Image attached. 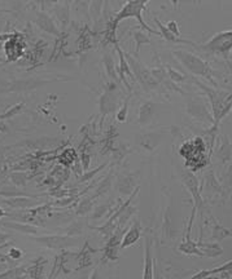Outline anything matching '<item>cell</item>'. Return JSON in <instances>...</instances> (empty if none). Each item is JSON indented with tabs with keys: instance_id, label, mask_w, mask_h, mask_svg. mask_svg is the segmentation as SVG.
Returning a JSON list of instances; mask_svg holds the SVG:
<instances>
[{
	"instance_id": "cell-1",
	"label": "cell",
	"mask_w": 232,
	"mask_h": 279,
	"mask_svg": "<svg viewBox=\"0 0 232 279\" xmlns=\"http://www.w3.org/2000/svg\"><path fill=\"white\" fill-rule=\"evenodd\" d=\"M146 7V1H135V0H132V1H127V3L121 8V11L118 12L116 14V17L109 22V32H108L107 35V40L112 42L113 44L117 43L116 40V30H117V26L119 25V22L126 20V18H136L138 22H139V25L142 26L144 31H148L150 34H154V35H160V32L153 30V28L150 27L148 24H145L143 20V11L145 9Z\"/></svg>"
},
{
	"instance_id": "cell-2",
	"label": "cell",
	"mask_w": 232,
	"mask_h": 279,
	"mask_svg": "<svg viewBox=\"0 0 232 279\" xmlns=\"http://www.w3.org/2000/svg\"><path fill=\"white\" fill-rule=\"evenodd\" d=\"M173 54L178 58V61H180V64L186 67L189 73H192L193 75H197V76H203L210 81L214 87H217V80L213 76V70L206 61H203L201 57L189 53L186 51H174Z\"/></svg>"
},
{
	"instance_id": "cell-3",
	"label": "cell",
	"mask_w": 232,
	"mask_h": 279,
	"mask_svg": "<svg viewBox=\"0 0 232 279\" xmlns=\"http://www.w3.org/2000/svg\"><path fill=\"white\" fill-rule=\"evenodd\" d=\"M191 46H193L197 50L205 51L207 53L223 57L225 60L229 61V56L232 51V30L218 32L217 35H214L211 39H209L203 44H200V46H196L195 43L191 42Z\"/></svg>"
},
{
	"instance_id": "cell-4",
	"label": "cell",
	"mask_w": 232,
	"mask_h": 279,
	"mask_svg": "<svg viewBox=\"0 0 232 279\" xmlns=\"http://www.w3.org/2000/svg\"><path fill=\"white\" fill-rule=\"evenodd\" d=\"M127 64H129L130 69H131L132 74L135 76V79L139 81L140 84L143 85L145 91H152V89L157 88V85L160 84L156 79L150 74V69L145 67L143 62L136 58L135 56H132L130 53H125Z\"/></svg>"
},
{
	"instance_id": "cell-5",
	"label": "cell",
	"mask_w": 232,
	"mask_h": 279,
	"mask_svg": "<svg viewBox=\"0 0 232 279\" xmlns=\"http://www.w3.org/2000/svg\"><path fill=\"white\" fill-rule=\"evenodd\" d=\"M195 84H197L203 89V92L206 93L207 97L210 99V102H211V109H213V115H214V124H213V127L218 128V124H219V115H221V111L225 106V102L227 97H229L231 93L229 92H225V91H221V89H217V88H210V87H206V85H203V83H200L199 80L195 79Z\"/></svg>"
},
{
	"instance_id": "cell-6",
	"label": "cell",
	"mask_w": 232,
	"mask_h": 279,
	"mask_svg": "<svg viewBox=\"0 0 232 279\" xmlns=\"http://www.w3.org/2000/svg\"><path fill=\"white\" fill-rule=\"evenodd\" d=\"M32 240L36 243L43 244L44 247L58 250V251L74 247L78 243V240L74 237H69V235H44V237H34Z\"/></svg>"
},
{
	"instance_id": "cell-7",
	"label": "cell",
	"mask_w": 232,
	"mask_h": 279,
	"mask_svg": "<svg viewBox=\"0 0 232 279\" xmlns=\"http://www.w3.org/2000/svg\"><path fill=\"white\" fill-rule=\"evenodd\" d=\"M182 180L183 184L186 185L187 189H188V190L191 191V194H192L193 207L196 209L203 208V202L200 195V184H199L197 177L195 176L193 172H191V171H186V172L182 173Z\"/></svg>"
},
{
	"instance_id": "cell-8",
	"label": "cell",
	"mask_w": 232,
	"mask_h": 279,
	"mask_svg": "<svg viewBox=\"0 0 232 279\" xmlns=\"http://www.w3.org/2000/svg\"><path fill=\"white\" fill-rule=\"evenodd\" d=\"M187 111H188L191 117L196 118V119L201 120V122H207V123L214 124V118L210 115L209 109L199 99L189 100L188 105H187Z\"/></svg>"
},
{
	"instance_id": "cell-9",
	"label": "cell",
	"mask_w": 232,
	"mask_h": 279,
	"mask_svg": "<svg viewBox=\"0 0 232 279\" xmlns=\"http://www.w3.org/2000/svg\"><path fill=\"white\" fill-rule=\"evenodd\" d=\"M116 50H117L118 57H119V65L117 67V73H118V79L123 83V84L127 87L130 92H131V84H130L129 78H131L132 80H135V76L132 74L131 69H130L129 64H127V60L125 57V52L121 50V47L118 46V43H115Z\"/></svg>"
},
{
	"instance_id": "cell-10",
	"label": "cell",
	"mask_w": 232,
	"mask_h": 279,
	"mask_svg": "<svg viewBox=\"0 0 232 279\" xmlns=\"http://www.w3.org/2000/svg\"><path fill=\"white\" fill-rule=\"evenodd\" d=\"M113 89H115V85L109 87L100 96V100H99V107H100V114L103 118L108 114L115 113L116 107H117V99L113 93Z\"/></svg>"
},
{
	"instance_id": "cell-11",
	"label": "cell",
	"mask_w": 232,
	"mask_h": 279,
	"mask_svg": "<svg viewBox=\"0 0 232 279\" xmlns=\"http://www.w3.org/2000/svg\"><path fill=\"white\" fill-rule=\"evenodd\" d=\"M21 34H12L11 40H8L4 46V51H5V54L8 56V61L17 60L18 57L22 54V51H24V42H22V38L20 39Z\"/></svg>"
},
{
	"instance_id": "cell-12",
	"label": "cell",
	"mask_w": 232,
	"mask_h": 279,
	"mask_svg": "<svg viewBox=\"0 0 232 279\" xmlns=\"http://www.w3.org/2000/svg\"><path fill=\"white\" fill-rule=\"evenodd\" d=\"M143 279H154V262L152 256V242L149 238H145V246H144Z\"/></svg>"
},
{
	"instance_id": "cell-13",
	"label": "cell",
	"mask_w": 232,
	"mask_h": 279,
	"mask_svg": "<svg viewBox=\"0 0 232 279\" xmlns=\"http://www.w3.org/2000/svg\"><path fill=\"white\" fill-rule=\"evenodd\" d=\"M156 111H157V103L152 102V101L142 102V105L139 106V111H138V122L140 126H146L149 123Z\"/></svg>"
},
{
	"instance_id": "cell-14",
	"label": "cell",
	"mask_w": 232,
	"mask_h": 279,
	"mask_svg": "<svg viewBox=\"0 0 232 279\" xmlns=\"http://www.w3.org/2000/svg\"><path fill=\"white\" fill-rule=\"evenodd\" d=\"M140 234H142V225H140V221H135L132 224V226L130 228L122 237L121 240V250H125L127 247H131L132 244H135L140 238Z\"/></svg>"
},
{
	"instance_id": "cell-15",
	"label": "cell",
	"mask_w": 232,
	"mask_h": 279,
	"mask_svg": "<svg viewBox=\"0 0 232 279\" xmlns=\"http://www.w3.org/2000/svg\"><path fill=\"white\" fill-rule=\"evenodd\" d=\"M36 25L39 26L42 30L46 32H50L52 35H56L58 38H61V32L58 28V26L55 25L54 20L44 12H38L36 14Z\"/></svg>"
},
{
	"instance_id": "cell-16",
	"label": "cell",
	"mask_w": 232,
	"mask_h": 279,
	"mask_svg": "<svg viewBox=\"0 0 232 279\" xmlns=\"http://www.w3.org/2000/svg\"><path fill=\"white\" fill-rule=\"evenodd\" d=\"M197 246L200 248L201 254H203V257L215 258L219 257L221 254H223V248L221 244H218L217 242L213 243H203V242H197Z\"/></svg>"
},
{
	"instance_id": "cell-17",
	"label": "cell",
	"mask_w": 232,
	"mask_h": 279,
	"mask_svg": "<svg viewBox=\"0 0 232 279\" xmlns=\"http://www.w3.org/2000/svg\"><path fill=\"white\" fill-rule=\"evenodd\" d=\"M232 237V230L227 229L223 225L218 223L217 220L213 217V226H211V240L214 242H222L226 238Z\"/></svg>"
},
{
	"instance_id": "cell-18",
	"label": "cell",
	"mask_w": 232,
	"mask_h": 279,
	"mask_svg": "<svg viewBox=\"0 0 232 279\" xmlns=\"http://www.w3.org/2000/svg\"><path fill=\"white\" fill-rule=\"evenodd\" d=\"M154 22H156V25L158 26V28H160V36H162L166 42H170V43H184V44H191V42L189 40H184V39H180V38H176V36L174 35V34H172L170 32V30H169L168 27H166V25H164L162 22L158 20L157 17H153Z\"/></svg>"
},
{
	"instance_id": "cell-19",
	"label": "cell",
	"mask_w": 232,
	"mask_h": 279,
	"mask_svg": "<svg viewBox=\"0 0 232 279\" xmlns=\"http://www.w3.org/2000/svg\"><path fill=\"white\" fill-rule=\"evenodd\" d=\"M4 204L9 205L11 208L15 209H26L30 208L31 205H35V202L29 198H21V197H16V198H8L1 201Z\"/></svg>"
},
{
	"instance_id": "cell-20",
	"label": "cell",
	"mask_w": 232,
	"mask_h": 279,
	"mask_svg": "<svg viewBox=\"0 0 232 279\" xmlns=\"http://www.w3.org/2000/svg\"><path fill=\"white\" fill-rule=\"evenodd\" d=\"M203 186L205 190L210 191V193H219V194H222V187L213 172H207L206 175L203 176Z\"/></svg>"
},
{
	"instance_id": "cell-21",
	"label": "cell",
	"mask_w": 232,
	"mask_h": 279,
	"mask_svg": "<svg viewBox=\"0 0 232 279\" xmlns=\"http://www.w3.org/2000/svg\"><path fill=\"white\" fill-rule=\"evenodd\" d=\"M1 225H3L4 228H9V229H13L16 230V231H20V233L24 234H30V235H35L36 231H38L35 226L24 223H3Z\"/></svg>"
},
{
	"instance_id": "cell-22",
	"label": "cell",
	"mask_w": 232,
	"mask_h": 279,
	"mask_svg": "<svg viewBox=\"0 0 232 279\" xmlns=\"http://www.w3.org/2000/svg\"><path fill=\"white\" fill-rule=\"evenodd\" d=\"M232 156V144L229 137H223V144H222L219 152H218V159L222 163H227L231 160Z\"/></svg>"
},
{
	"instance_id": "cell-23",
	"label": "cell",
	"mask_w": 232,
	"mask_h": 279,
	"mask_svg": "<svg viewBox=\"0 0 232 279\" xmlns=\"http://www.w3.org/2000/svg\"><path fill=\"white\" fill-rule=\"evenodd\" d=\"M161 138H162V136L157 133H146L140 140V145L146 150H153L156 146H158Z\"/></svg>"
},
{
	"instance_id": "cell-24",
	"label": "cell",
	"mask_w": 232,
	"mask_h": 279,
	"mask_svg": "<svg viewBox=\"0 0 232 279\" xmlns=\"http://www.w3.org/2000/svg\"><path fill=\"white\" fill-rule=\"evenodd\" d=\"M132 187H135V177L119 176V178H118V190H119L121 194H130Z\"/></svg>"
},
{
	"instance_id": "cell-25",
	"label": "cell",
	"mask_w": 232,
	"mask_h": 279,
	"mask_svg": "<svg viewBox=\"0 0 232 279\" xmlns=\"http://www.w3.org/2000/svg\"><path fill=\"white\" fill-rule=\"evenodd\" d=\"M103 61H104V66H105V70H107V74L111 76L112 79H115L117 80L118 79V75H117V67H116L115 64V60H113V57L111 56L109 53H105L103 57Z\"/></svg>"
},
{
	"instance_id": "cell-26",
	"label": "cell",
	"mask_w": 232,
	"mask_h": 279,
	"mask_svg": "<svg viewBox=\"0 0 232 279\" xmlns=\"http://www.w3.org/2000/svg\"><path fill=\"white\" fill-rule=\"evenodd\" d=\"M132 36H134V39H135V42H136L135 57L138 56V58H139L140 48H142V46H144V44H148V43H149V38H148V35H145L143 31L134 32V34H132Z\"/></svg>"
},
{
	"instance_id": "cell-27",
	"label": "cell",
	"mask_w": 232,
	"mask_h": 279,
	"mask_svg": "<svg viewBox=\"0 0 232 279\" xmlns=\"http://www.w3.org/2000/svg\"><path fill=\"white\" fill-rule=\"evenodd\" d=\"M24 107H25V103L24 102H20V103H17V105H13V106L9 107L8 110H5V111L0 115V119L4 120V119H9V118H12V117H16V115H18V114L21 113L22 110H24Z\"/></svg>"
},
{
	"instance_id": "cell-28",
	"label": "cell",
	"mask_w": 232,
	"mask_h": 279,
	"mask_svg": "<svg viewBox=\"0 0 232 279\" xmlns=\"http://www.w3.org/2000/svg\"><path fill=\"white\" fill-rule=\"evenodd\" d=\"M166 70H168V73H166V74L169 75V79H170V81H173V83H175V84H178V83H182V81L184 80V75L180 74L178 70L173 69L172 66H166Z\"/></svg>"
},
{
	"instance_id": "cell-29",
	"label": "cell",
	"mask_w": 232,
	"mask_h": 279,
	"mask_svg": "<svg viewBox=\"0 0 232 279\" xmlns=\"http://www.w3.org/2000/svg\"><path fill=\"white\" fill-rule=\"evenodd\" d=\"M58 18H60V21L62 22L65 26L68 25L69 4H60V5H58Z\"/></svg>"
},
{
	"instance_id": "cell-30",
	"label": "cell",
	"mask_w": 232,
	"mask_h": 279,
	"mask_svg": "<svg viewBox=\"0 0 232 279\" xmlns=\"http://www.w3.org/2000/svg\"><path fill=\"white\" fill-rule=\"evenodd\" d=\"M92 204H93V198L83 199V201L81 202V204L78 205L77 213H78V215H86L89 209L92 208Z\"/></svg>"
},
{
	"instance_id": "cell-31",
	"label": "cell",
	"mask_w": 232,
	"mask_h": 279,
	"mask_svg": "<svg viewBox=\"0 0 232 279\" xmlns=\"http://www.w3.org/2000/svg\"><path fill=\"white\" fill-rule=\"evenodd\" d=\"M130 99H131V95L126 99V101L123 102L122 107L117 111V120L118 122H125L127 119V111H129V102H130Z\"/></svg>"
},
{
	"instance_id": "cell-32",
	"label": "cell",
	"mask_w": 232,
	"mask_h": 279,
	"mask_svg": "<svg viewBox=\"0 0 232 279\" xmlns=\"http://www.w3.org/2000/svg\"><path fill=\"white\" fill-rule=\"evenodd\" d=\"M11 178L16 186H24L26 184V180H28V177L24 172H13L11 175Z\"/></svg>"
},
{
	"instance_id": "cell-33",
	"label": "cell",
	"mask_w": 232,
	"mask_h": 279,
	"mask_svg": "<svg viewBox=\"0 0 232 279\" xmlns=\"http://www.w3.org/2000/svg\"><path fill=\"white\" fill-rule=\"evenodd\" d=\"M108 208H109V205H107V204H103V205H100V207H97V208L95 209V213L92 215V219L99 220L100 217H103V216L107 213Z\"/></svg>"
},
{
	"instance_id": "cell-34",
	"label": "cell",
	"mask_w": 232,
	"mask_h": 279,
	"mask_svg": "<svg viewBox=\"0 0 232 279\" xmlns=\"http://www.w3.org/2000/svg\"><path fill=\"white\" fill-rule=\"evenodd\" d=\"M166 27H168L169 30H170V32H172V34H174L176 38H180V32H179V28H178V25H176V22L170 21L168 25H166Z\"/></svg>"
},
{
	"instance_id": "cell-35",
	"label": "cell",
	"mask_w": 232,
	"mask_h": 279,
	"mask_svg": "<svg viewBox=\"0 0 232 279\" xmlns=\"http://www.w3.org/2000/svg\"><path fill=\"white\" fill-rule=\"evenodd\" d=\"M8 256H9L11 258H13V260H17V258H20L22 256V252L20 251L18 248H12Z\"/></svg>"
},
{
	"instance_id": "cell-36",
	"label": "cell",
	"mask_w": 232,
	"mask_h": 279,
	"mask_svg": "<svg viewBox=\"0 0 232 279\" xmlns=\"http://www.w3.org/2000/svg\"><path fill=\"white\" fill-rule=\"evenodd\" d=\"M226 180H227V186L232 185V163H231V166L229 167L227 173H226Z\"/></svg>"
},
{
	"instance_id": "cell-37",
	"label": "cell",
	"mask_w": 232,
	"mask_h": 279,
	"mask_svg": "<svg viewBox=\"0 0 232 279\" xmlns=\"http://www.w3.org/2000/svg\"><path fill=\"white\" fill-rule=\"evenodd\" d=\"M88 279H101L100 278V270H99V269H95V270L92 272V274L89 276Z\"/></svg>"
},
{
	"instance_id": "cell-38",
	"label": "cell",
	"mask_w": 232,
	"mask_h": 279,
	"mask_svg": "<svg viewBox=\"0 0 232 279\" xmlns=\"http://www.w3.org/2000/svg\"><path fill=\"white\" fill-rule=\"evenodd\" d=\"M8 235H5V234H3V233H0V244L1 243H4V242H5V240L8 239Z\"/></svg>"
},
{
	"instance_id": "cell-39",
	"label": "cell",
	"mask_w": 232,
	"mask_h": 279,
	"mask_svg": "<svg viewBox=\"0 0 232 279\" xmlns=\"http://www.w3.org/2000/svg\"><path fill=\"white\" fill-rule=\"evenodd\" d=\"M3 216H7V213L4 212L3 208H0V219H1V217H3Z\"/></svg>"
}]
</instances>
